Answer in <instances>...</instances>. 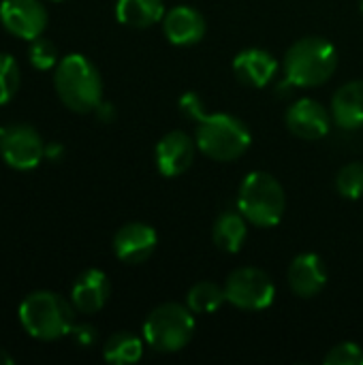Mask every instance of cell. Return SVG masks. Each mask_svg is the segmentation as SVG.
<instances>
[{
	"label": "cell",
	"instance_id": "16",
	"mask_svg": "<svg viewBox=\"0 0 363 365\" xmlns=\"http://www.w3.org/2000/svg\"><path fill=\"white\" fill-rule=\"evenodd\" d=\"M278 71L276 58L265 49H244L233 60L235 77L250 88H265Z\"/></svg>",
	"mask_w": 363,
	"mask_h": 365
},
{
	"label": "cell",
	"instance_id": "13",
	"mask_svg": "<svg viewBox=\"0 0 363 365\" xmlns=\"http://www.w3.org/2000/svg\"><path fill=\"white\" fill-rule=\"evenodd\" d=\"M325 284H327V269L319 255L304 252L293 259L289 267V287L297 297L302 299L317 297L325 289Z\"/></svg>",
	"mask_w": 363,
	"mask_h": 365
},
{
	"label": "cell",
	"instance_id": "19",
	"mask_svg": "<svg viewBox=\"0 0 363 365\" xmlns=\"http://www.w3.org/2000/svg\"><path fill=\"white\" fill-rule=\"evenodd\" d=\"M246 218L237 212H225L218 216V220L214 222V229H212V237H214V244L218 250L223 252H240L244 242H246V235H248V229H246Z\"/></svg>",
	"mask_w": 363,
	"mask_h": 365
},
{
	"label": "cell",
	"instance_id": "20",
	"mask_svg": "<svg viewBox=\"0 0 363 365\" xmlns=\"http://www.w3.org/2000/svg\"><path fill=\"white\" fill-rule=\"evenodd\" d=\"M143 355V342L139 340V336L131 334V331H118L113 336L107 338L105 349H103V357L105 361L113 365H128L137 364Z\"/></svg>",
	"mask_w": 363,
	"mask_h": 365
},
{
	"label": "cell",
	"instance_id": "7",
	"mask_svg": "<svg viewBox=\"0 0 363 365\" xmlns=\"http://www.w3.org/2000/svg\"><path fill=\"white\" fill-rule=\"evenodd\" d=\"M227 302L240 310L257 312L272 306L276 287L272 278L259 267H240L225 282Z\"/></svg>",
	"mask_w": 363,
	"mask_h": 365
},
{
	"label": "cell",
	"instance_id": "27",
	"mask_svg": "<svg viewBox=\"0 0 363 365\" xmlns=\"http://www.w3.org/2000/svg\"><path fill=\"white\" fill-rule=\"evenodd\" d=\"M0 365H13V357L4 349H0Z\"/></svg>",
	"mask_w": 363,
	"mask_h": 365
},
{
	"label": "cell",
	"instance_id": "10",
	"mask_svg": "<svg viewBox=\"0 0 363 365\" xmlns=\"http://www.w3.org/2000/svg\"><path fill=\"white\" fill-rule=\"evenodd\" d=\"M158 235L145 222H128L113 235V252L122 263L139 265L152 257L156 250Z\"/></svg>",
	"mask_w": 363,
	"mask_h": 365
},
{
	"label": "cell",
	"instance_id": "15",
	"mask_svg": "<svg viewBox=\"0 0 363 365\" xmlns=\"http://www.w3.org/2000/svg\"><path fill=\"white\" fill-rule=\"evenodd\" d=\"M109 291V278L101 269H86L71 289V304L81 314H94L107 304Z\"/></svg>",
	"mask_w": 363,
	"mask_h": 365
},
{
	"label": "cell",
	"instance_id": "14",
	"mask_svg": "<svg viewBox=\"0 0 363 365\" xmlns=\"http://www.w3.org/2000/svg\"><path fill=\"white\" fill-rule=\"evenodd\" d=\"M205 17L188 4H180L165 13L163 17V32L169 43L173 45H195L205 34Z\"/></svg>",
	"mask_w": 363,
	"mask_h": 365
},
{
	"label": "cell",
	"instance_id": "26",
	"mask_svg": "<svg viewBox=\"0 0 363 365\" xmlns=\"http://www.w3.org/2000/svg\"><path fill=\"white\" fill-rule=\"evenodd\" d=\"M73 340H75V344H79V346H92L94 344V340H96V329L94 327H90V325H73V329H71V334H68Z\"/></svg>",
	"mask_w": 363,
	"mask_h": 365
},
{
	"label": "cell",
	"instance_id": "8",
	"mask_svg": "<svg viewBox=\"0 0 363 365\" xmlns=\"http://www.w3.org/2000/svg\"><path fill=\"white\" fill-rule=\"evenodd\" d=\"M45 148L41 135L28 124L15 122L0 128V156L11 169H34L43 160Z\"/></svg>",
	"mask_w": 363,
	"mask_h": 365
},
{
	"label": "cell",
	"instance_id": "17",
	"mask_svg": "<svg viewBox=\"0 0 363 365\" xmlns=\"http://www.w3.org/2000/svg\"><path fill=\"white\" fill-rule=\"evenodd\" d=\"M332 118L342 128L363 126V81L355 79L336 90L332 98Z\"/></svg>",
	"mask_w": 363,
	"mask_h": 365
},
{
	"label": "cell",
	"instance_id": "1",
	"mask_svg": "<svg viewBox=\"0 0 363 365\" xmlns=\"http://www.w3.org/2000/svg\"><path fill=\"white\" fill-rule=\"evenodd\" d=\"M53 88L58 98L75 113L94 111L103 98V79L98 68L81 53H68L58 60Z\"/></svg>",
	"mask_w": 363,
	"mask_h": 365
},
{
	"label": "cell",
	"instance_id": "25",
	"mask_svg": "<svg viewBox=\"0 0 363 365\" xmlns=\"http://www.w3.org/2000/svg\"><path fill=\"white\" fill-rule=\"evenodd\" d=\"M327 365H363V349L355 342H342L325 355Z\"/></svg>",
	"mask_w": 363,
	"mask_h": 365
},
{
	"label": "cell",
	"instance_id": "23",
	"mask_svg": "<svg viewBox=\"0 0 363 365\" xmlns=\"http://www.w3.org/2000/svg\"><path fill=\"white\" fill-rule=\"evenodd\" d=\"M19 81H21V75H19V66L15 58L9 53H0V105L9 103L15 96Z\"/></svg>",
	"mask_w": 363,
	"mask_h": 365
},
{
	"label": "cell",
	"instance_id": "21",
	"mask_svg": "<svg viewBox=\"0 0 363 365\" xmlns=\"http://www.w3.org/2000/svg\"><path fill=\"white\" fill-rule=\"evenodd\" d=\"M227 302L225 289L218 287L216 282L210 280H201L195 287H190L188 295H186V306L195 312V314H212L216 312L223 304Z\"/></svg>",
	"mask_w": 363,
	"mask_h": 365
},
{
	"label": "cell",
	"instance_id": "11",
	"mask_svg": "<svg viewBox=\"0 0 363 365\" xmlns=\"http://www.w3.org/2000/svg\"><path fill=\"white\" fill-rule=\"evenodd\" d=\"M197 141L184 130H171L156 143V167L165 178H178L190 169Z\"/></svg>",
	"mask_w": 363,
	"mask_h": 365
},
{
	"label": "cell",
	"instance_id": "4",
	"mask_svg": "<svg viewBox=\"0 0 363 365\" xmlns=\"http://www.w3.org/2000/svg\"><path fill=\"white\" fill-rule=\"evenodd\" d=\"M338 66L336 47L323 36H306L285 53V73L293 86L317 88L325 83Z\"/></svg>",
	"mask_w": 363,
	"mask_h": 365
},
{
	"label": "cell",
	"instance_id": "18",
	"mask_svg": "<svg viewBox=\"0 0 363 365\" xmlns=\"http://www.w3.org/2000/svg\"><path fill=\"white\" fill-rule=\"evenodd\" d=\"M116 17L131 28H150L165 17L163 0H118Z\"/></svg>",
	"mask_w": 363,
	"mask_h": 365
},
{
	"label": "cell",
	"instance_id": "22",
	"mask_svg": "<svg viewBox=\"0 0 363 365\" xmlns=\"http://www.w3.org/2000/svg\"><path fill=\"white\" fill-rule=\"evenodd\" d=\"M336 188L344 199H362L363 197V163H349L338 171Z\"/></svg>",
	"mask_w": 363,
	"mask_h": 365
},
{
	"label": "cell",
	"instance_id": "12",
	"mask_svg": "<svg viewBox=\"0 0 363 365\" xmlns=\"http://www.w3.org/2000/svg\"><path fill=\"white\" fill-rule=\"evenodd\" d=\"M285 120H287L289 130L295 137L308 139V141H317V139L325 137L329 133V124H332V115L315 98H300V101H295L289 107Z\"/></svg>",
	"mask_w": 363,
	"mask_h": 365
},
{
	"label": "cell",
	"instance_id": "24",
	"mask_svg": "<svg viewBox=\"0 0 363 365\" xmlns=\"http://www.w3.org/2000/svg\"><path fill=\"white\" fill-rule=\"evenodd\" d=\"M28 58L36 71H49L58 64V47L51 41L39 36V38L30 41Z\"/></svg>",
	"mask_w": 363,
	"mask_h": 365
},
{
	"label": "cell",
	"instance_id": "3",
	"mask_svg": "<svg viewBox=\"0 0 363 365\" xmlns=\"http://www.w3.org/2000/svg\"><path fill=\"white\" fill-rule=\"evenodd\" d=\"M197 148L218 163L237 160L252 143V135L248 126L229 113H208L203 111L197 118L195 130Z\"/></svg>",
	"mask_w": 363,
	"mask_h": 365
},
{
	"label": "cell",
	"instance_id": "9",
	"mask_svg": "<svg viewBox=\"0 0 363 365\" xmlns=\"http://www.w3.org/2000/svg\"><path fill=\"white\" fill-rule=\"evenodd\" d=\"M0 24L13 36L34 41L47 28V11L41 0H2Z\"/></svg>",
	"mask_w": 363,
	"mask_h": 365
},
{
	"label": "cell",
	"instance_id": "29",
	"mask_svg": "<svg viewBox=\"0 0 363 365\" xmlns=\"http://www.w3.org/2000/svg\"><path fill=\"white\" fill-rule=\"evenodd\" d=\"M56 2H58V0H56Z\"/></svg>",
	"mask_w": 363,
	"mask_h": 365
},
{
	"label": "cell",
	"instance_id": "6",
	"mask_svg": "<svg viewBox=\"0 0 363 365\" xmlns=\"http://www.w3.org/2000/svg\"><path fill=\"white\" fill-rule=\"evenodd\" d=\"M195 312L182 304L156 306L143 323V340L158 353L182 351L195 334Z\"/></svg>",
	"mask_w": 363,
	"mask_h": 365
},
{
	"label": "cell",
	"instance_id": "28",
	"mask_svg": "<svg viewBox=\"0 0 363 365\" xmlns=\"http://www.w3.org/2000/svg\"><path fill=\"white\" fill-rule=\"evenodd\" d=\"M362 11H363V0H362Z\"/></svg>",
	"mask_w": 363,
	"mask_h": 365
},
{
	"label": "cell",
	"instance_id": "2",
	"mask_svg": "<svg viewBox=\"0 0 363 365\" xmlns=\"http://www.w3.org/2000/svg\"><path fill=\"white\" fill-rule=\"evenodd\" d=\"M19 323L28 336L51 342L68 336L75 325V306L51 291H34L19 306Z\"/></svg>",
	"mask_w": 363,
	"mask_h": 365
},
{
	"label": "cell",
	"instance_id": "5",
	"mask_svg": "<svg viewBox=\"0 0 363 365\" xmlns=\"http://www.w3.org/2000/svg\"><path fill=\"white\" fill-rule=\"evenodd\" d=\"M287 199L280 182L265 171H252L244 178L237 195V212L255 227H276L285 216Z\"/></svg>",
	"mask_w": 363,
	"mask_h": 365
}]
</instances>
